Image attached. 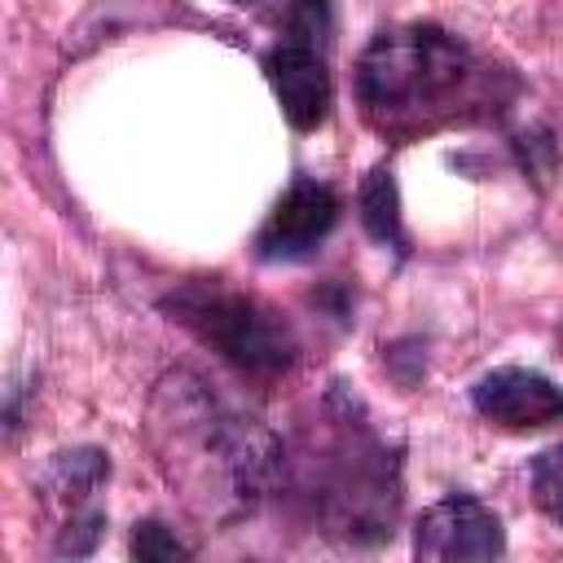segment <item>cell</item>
I'll use <instances>...</instances> for the list:
<instances>
[{"instance_id": "2", "label": "cell", "mask_w": 563, "mask_h": 563, "mask_svg": "<svg viewBox=\"0 0 563 563\" xmlns=\"http://www.w3.org/2000/svg\"><path fill=\"white\" fill-rule=\"evenodd\" d=\"M163 312H172V321H180L194 339H202L251 378H273L295 361V339L282 317L268 312L260 299L229 290L224 282H185L163 299Z\"/></svg>"}, {"instance_id": "9", "label": "cell", "mask_w": 563, "mask_h": 563, "mask_svg": "<svg viewBox=\"0 0 563 563\" xmlns=\"http://www.w3.org/2000/svg\"><path fill=\"white\" fill-rule=\"evenodd\" d=\"M528 479H532V501L541 506V515H550L563 528V444L541 449L528 466Z\"/></svg>"}, {"instance_id": "1", "label": "cell", "mask_w": 563, "mask_h": 563, "mask_svg": "<svg viewBox=\"0 0 563 563\" xmlns=\"http://www.w3.org/2000/svg\"><path fill=\"white\" fill-rule=\"evenodd\" d=\"M510 92V70L435 22L378 31L356 62L361 114L387 141H418L453 123L493 119Z\"/></svg>"}, {"instance_id": "7", "label": "cell", "mask_w": 563, "mask_h": 563, "mask_svg": "<svg viewBox=\"0 0 563 563\" xmlns=\"http://www.w3.org/2000/svg\"><path fill=\"white\" fill-rule=\"evenodd\" d=\"M246 9L277 31L282 44L321 48L330 40V4L325 0H246Z\"/></svg>"}, {"instance_id": "11", "label": "cell", "mask_w": 563, "mask_h": 563, "mask_svg": "<svg viewBox=\"0 0 563 563\" xmlns=\"http://www.w3.org/2000/svg\"><path fill=\"white\" fill-rule=\"evenodd\" d=\"M233 4H246V0H233Z\"/></svg>"}, {"instance_id": "8", "label": "cell", "mask_w": 563, "mask_h": 563, "mask_svg": "<svg viewBox=\"0 0 563 563\" xmlns=\"http://www.w3.org/2000/svg\"><path fill=\"white\" fill-rule=\"evenodd\" d=\"M361 220L369 229L374 242L405 251V229H400V198H396V180L387 167H374L361 185Z\"/></svg>"}, {"instance_id": "4", "label": "cell", "mask_w": 563, "mask_h": 563, "mask_svg": "<svg viewBox=\"0 0 563 563\" xmlns=\"http://www.w3.org/2000/svg\"><path fill=\"white\" fill-rule=\"evenodd\" d=\"M506 550L501 519L466 493H453L418 515L413 554L418 559H497Z\"/></svg>"}, {"instance_id": "6", "label": "cell", "mask_w": 563, "mask_h": 563, "mask_svg": "<svg viewBox=\"0 0 563 563\" xmlns=\"http://www.w3.org/2000/svg\"><path fill=\"white\" fill-rule=\"evenodd\" d=\"M264 79L282 101V114L290 119V128L312 132L325 123L330 101H334V84L330 70L321 62V48L308 44H273L264 53Z\"/></svg>"}, {"instance_id": "5", "label": "cell", "mask_w": 563, "mask_h": 563, "mask_svg": "<svg viewBox=\"0 0 563 563\" xmlns=\"http://www.w3.org/2000/svg\"><path fill=\"white\" fill-rule=\"evenodd\" d=\"M471 405L506 431H537L563 418V387L537 369L501 365L471 387Z\"/></svg>"}, {"instance_id": "10", "label": "cell", "mask_w": 563, "mask_h": 563, "mask_svg": "<svg viewBox=\"0 0 563 563\" xmlns=\"http://www.w3.org/2000/svg\"><path fill=\"white\" fill-rule=\"evenodd\" d=\"M132 554L154 559V563H172V559H189V545H180L158 519H145L132 528Z\"/></svg>"}, {"instance_id": "3", "label": "cell", "mask_w": 563, "mask_h": 563, "mask_svg": "<svg viewBox=\"0 0 563 563\" xmlns=\"http://www.w3.org/2000/svg\"><path fill=\"white\" fill-rule=\"evenodd\" d=\"M339 224V194L325 180L299 176L290 180V189L277 198V207L268 211V220L255 233V255L264 264H295L308 260L330 229Z\"/></svg>"}]
</instances>
